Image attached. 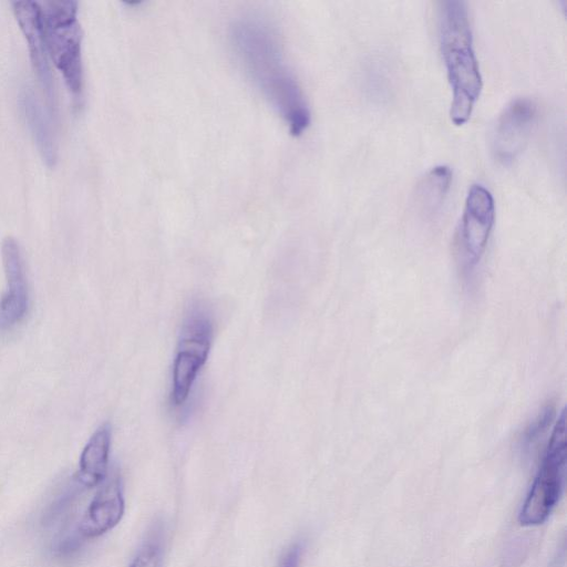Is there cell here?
<instances>
[{
    "label": "cell",
    "mask_w": 567,
    "mask_h": 567,
    "mask_svg": "<svg viewBox=\"0 0 567 567\" xmlns=\"http://www.w3.org/2000/svg\"><path fill=\"white\" fill-rule=\"evenodd\" d=\"M230 38L255 85L284 118L291 134L300 135L310 124V109L272 28L259 19L243 18L231 25Z\"/></svg>",
    "instance_id": "6da1fadb"
},
{
    "label": "cell",
    "mask_w": 567,
    "mask_h": 567,
    "mask_svg": "<svg viewBox=\"0 0 567 567\" xmlns=\"http://www.w3.org/2000/svg\"><path fill=\"white\" fill-rule=\"evenodd\" d=\"M439 38L447 79L453 95L450 116L455 125L471 116L481 94L483 82L473 48V37L466 2H441Z\"/></svg>",
    "instance_id": "7a4b0ae2"
},
{
    "label": "cell",
    "mask_w": 567,
    "mask_h": 567,
    "mask_svg": "<svg viewBox=\"0 0 567 567\" xmlns=\"http://www.w3.org/2000/svg\"><path fill=\"white\" fill-rule=\"evenodd\" d=\"M39 3L48 55L76 99L82 94L84 82L82 30L76 19L78 2L49 0Z\"/></svg>",
    "instance_id": "3957f363"
},
{
    "label": "cell",
    "mask_w": 567,
    "mask_h": 567,
    "mask_svg": "<svg viewBox=\"0 0 567 567\" xmlns=\"http://www.w3.org/2000/svg\"><path fill=\"white\" fill-rule=\"evenodd\" d=\"M566 463L565 413L557 419L538 472L518 514L522 526L543 524L557 505Z\"/></svg>",
    "instance_id": "277c9868"
},
{
    "label": "cell",
    "mask_w": 567,
    "mask_h": 567,
    "mask_svg": "<svg viewBox=\"0 0 567 567\" xmlns=\"http://www.w3.org/2000/svg\"><path fill=\"white\" fill-rule=\"evenodd\" d=\"M495 217L492 193L482 184H473L466 195L457 234V245L465 267L474 268L485 252Z\"/></svg>",
    "instance_id": "5b68a950"
},
{
    "label": "cell",
    "mask_w": 567,
    "mask_h": 567,
    "mask_svg": "<svg viewBox=\"0 0 567 567\" xmlns=\"http://www.w3.org/2000/svg\"><path fill=\"white\" fill-rule=\"evenodd\" d=\"M536 114V104L529 97H516L503 109L491 138L492 153L498 162L509 163L523 151Z\"/></svg>",
    "instance_id": "8992f818"
},
{
    "label": "cell",
    "mask_w": 567,
    "mask_h": 567,
    "mask_svg": "<svg viewBox=\"0 0 567 567\" xmlns=\"http://www.w3.org/2000/svg\"><path fill=\"white\" fill-rule=\"evenodd\" d=\"M123 514L122 481L118 471L112 468L99 485L78 525V529L84 538L99 537L115 527Z\"/></svg>",
    "instance_id": "52a82bcc"
},
{
    "label": "cell",
    "mask_w": 567,
    "mask_h": 567,
    "mask_svg": "<svg viewBox=\"0 0 567 567\" xmlns=\"http://www.w3.org/2000/svg\"><path fill=\"white\" fill-rule=\"evenodd\" d=\"M12 10L27 40L33 70L45 92L49 104L55 107L53 80L42 23L40 3L32 0L12 2Z\"/></svg>",
    "instance_id": "ba28073f"
},
{
    "label": "cell",
    "mask_w": 567,
    "mask_h": 567,
    "mask_svg": "<svg viewBox=\"0 0 567 567\" xmlns=\"http://www.w3.org/2000/svg\"><path fill=\"white\" fill-rule=\"evenodd\" d=\"M7 291L0 301V327H11L24 317L28 309V288L23 257L13 237H6L1 246Z\"/></svg>",
    "instance_id": "9c48e42d"
},
{
    "label": "cell",
    "mask_w": 567,
    "mask_h": 567,
    "mask_svg": "<svg viewBox=\"0 0 567 567\" xmlns=\"http://www.w3.org/2000/svg\"><path fill=\"white\" fill-rule=\"evenodd\" d=\"M110 449L111 426L104 423L90 437L80 456L75 480L84 488L99 486L106 477Z\"/></svg>",
    "instance_id": "30bf717a"
},
{
    "label": "cell",
    "mask_w": 567,
    "mask_h": 567,
    "mask_svg": "<svg viewBox=\"0 0 567 567\" xmlns=\"http://www.w3.org/2000/svg\"><path fill=\"white\" fill-rule=\"evenodd\" d=\"M19 102L43 162L48 167H53L56 162V145L41 104L29 89L22 90Z\"/></svg>",
    "instance_id": "8fae6325"
},
{
    "label": "cell",
    "mask_w": 567,
    "mask_h": 567,
    "mask_svg": "<svg viewBox=\"0 0 567 567\" xmlns=\"http://www.w3.org/2000/svg\"><path fill=\"white\" fill-rule=\"evenodd\" d=\"M452 182V171L436 165L419 181L414 192L415 208L425 217H433L443 206Z\"/></svg>",
    "instance_id": "7c38bea8"
},
{
    "label": "cell",
    "mask_w": 567,
    "mask_h": 567,
    "mask_svg": "<svg viewBox=\"0 0 567 567\" xmlns=\"http://www.w3.org/2000/svg\"><path fill=\"white\" fill-rule=\"evenodd\" d=\"M207 359L186 350L177 349L173 363L172 402L184 404L192 391L197 375Z\"/></svg>",
    "instance_id": "4fadbf2b"
},
{
    "label": "cell",
    "mask_w": 567,
    "mask_h": 567,
    "mask_svg": "<svg viewBox=\"0 0 567 567\" xmlns=\"http://www.w3.org/2000/svg\"><path fill=\"white\" fill-rule=\"evenodd\" d=\"M164 529L154 524L130 567H163Z\"/></svg>",
    "instance_id": "5bb4252c"
},
{
    "label": "cell",
    "mask_w": 567,
    "mask_h": 567,
    "mask_svg": "<svg viewBox=\"0 0 567 567\" xmlns=\"http://www.w3.org/2000/svg\"><path fill=\"white\" fill-rule=\"evenodd\" d=\"M551 409H547L544 411L542 415L538 416L537 420H535L529 427L526 430L523 444L526 449H529L530 445L534 444V442L542 435V432L545 431L547 427V423L549 420H551Z\"/></svg>",
    "instance_id": "9a60e30c"
},
{
    "label": "cell",
    "mask_w": 567,
    "mask_h": 567,
    "mask_svg": "<svg viewBox=\"0 0 567 567\" xmlns=\"http://www.w3.org/2000/svg\"><path fill=\"white\" fill-rule=\"evenodd\" d=\"M303 553V543L301 540L289 545L281 554L277 567H299Z\"/></svg>",
    "instance_id": "2e32d148"
}]
</instances>
